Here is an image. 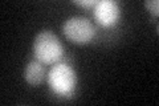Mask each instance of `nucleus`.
<instances>
[{
    "mask_svg": "<svg viewBox=\"0 0 159 106\" xmlns=\"http://www.w3.org/2000/svg\"><path fill=\"white\" fill-rule=\"evenodd\" d=\"M44 76H45V69H44L43 64L37 60L31 61L24 69V80L31 86H37V85L41 84Z\"/></svg>",
    "mask_w": 159,
    "mask_h": 106,
    "instance_id": "nucleus-5",
    "label": "nucleus"
},
{
    "mask_svg": "<svg viewBox=\"0 0 159 106\" xmlns=\"http://www.w3.org/2000/svg\"><path fill=\"white\" fill-rule=\"evenodd\" d=\"M33 54L41 64H56L64 54L60 39L51 31H43L34 37Z\"/></svg>",
    "mask_w": 159,
    "mask_h": 106,
    "instance_id": "nucleus-1",
    "label": "nucleus"
},
{
    "mask_svg": "<svg viewBox=\"0 0 159 106\" xmlns=\"http://www.w3.org/2000/svg\"><path fill=\"white\" fill-rule=\"evenodd\" d=\"M119 17H121V8L114 0H101L94 6V19L102 27H113L118 23Z\"/></svg>",
    "mask_w": 159,
    "mask_h": 106,
    "instance_id": "nucleus-4",
    "label": "nucleus"
},
{
    "mask_svg": "<svg viewBox=\"0 0 159 106\" xmlns=\"http://www.w3.org/2000/svg\"><path fill=\"white\" fill-rule=\"evenodd\" d=\"M65 37L74 44L84 45L90 43L96 36V28L89 19L84 16H72L62 25Z\"/></svg>",
    "mask_w": 159,
    "mask_h": 106,
    "instance_id": "nucleus-3",
    "label": "nucleus"
},
{
    "mask_svg": "<svg viewBox=\"0 0 159 106\" xmlns=\"http://www.w3.org/2000/svg\"><path fill=\"white\" fill-rule=\"evenodd\" d=\"M77 4V6H81V7H86V8H90V7H94L97 4V2L96 0H85V2H84V0H76V2H74Z\"/></svg>",
    "mask_w": 159,
    "mask_h": 106,
    "instance_id": "nucleus-7",
    "label": "nucleus"
},
{
    "mask_svg": "<svg viewBox=\"0 0 159 106\" xmlns=\"http://www.w3.org/2000/svg\"><path fill=\"white\" fill-rule=\"evenodd\" d=\"M48 85L57 95L66 97L77 86V74L66 64H54L48 73Z\"/></svg>",
    "mask_w": 159,
    "mask_h": 106,
    "instance_id": "nucleus-2",
    "label": "nucleus"
},
{
    "mask_svg": "<svg viewBox=\"0 0 159 106\" xmlns=\"http://www.w3.org/2000/svg\"><path fill=\"white\" fill-rule=\"evenodd\" d=\"M146 8L150 11L151 15H154V16H157L158 15V11H159V2L158 0H150V2H146L145 3Z\"/></svg>",
    "mask_w": 159,
    "mask_h": 106,
    "instance_id": "nucleus-6",
    "label": "nucleus"
}]
</instances>
